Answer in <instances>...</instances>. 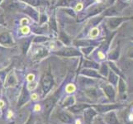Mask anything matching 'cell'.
Masks as SVG:
<instances>
[{
    "label": "cell",
    "instance_id": "obj_17",
    "mask_svg": "<svg viewBox=\"0 0 133 124\" xmlns=\"http://www.w3.org/2000/svg\"><path fill=\"white\" fill-rule=\"evenodd\" d=\"M17 78L14 75H13L12 74H10L8 76L5 84H6L7 86H14L17 84Z\"/></svg>",
    "mask_w": 133,
    "mask_h": 124
},
{
    "label": "cell",
    "instance_id": "obj_23",
    "mask_svg": "<svg viewBox=\"0 0 133 124\" xmlns=\"http://www.w3.org/2000/svg\"><path fill=\"white\" fill-rule=\"evenodd\" d=\"M21 31H22V34H28V33L30 32V28H29V27L24 26V27L21 29Z\"/></svg>",
    "mask_w": 133,
    "mask_h": 124
},
{
    "label": "cell",
    "instance_id": "obj_32",
    "mask_svg": "<svg viewBox=\"0 0 133 124\" xmlns=\"http://www.w3.org/2000/svg\"><path fill=\"white\" fill-rule=\"evenodd\" d=\"M75 124H82V122L80 119H77V120L75 121Z\"/></svg>",
    "mask_w": 133,
    "mask_h": 124
},
{
    "label": "cell",
    "instance_id": "obj_31",
    "mask_svg": "<svg viewBox=\"0 0 133 124\" xmlns=\"http://www.w3.org/2000/svg\"><path fill=\"white\" fill-rule=\"evenodd\" d=\"M3 106H4V102L3 100H0V108H3Z\"/></svg>",
    "mask_w": 133,
    "mask_h": 124
},
{
    "label": "cell",
    "instance_id": "obj_12",
    "mask_svg": "<svg viewBox=\"0 0 133 124\" xmlns=\"http://www.w3.org/2000/svg\"><path fill=\"white\" fill-rule=\"evenodd\" d=\"M58 118L61 120L62 122L65 124H70L73 121V118L70 115H69L66 113H59L58 114Z\"/></svg>",
    "mask_w": 133,
    "mask_h": 124
},
{
    "label": "cell",
    "instance_id": "obj_7",
    "mask_svg": "<svg viewBox=\"0 0 133 124\" xmlns=\"http://www.w3.org/2000/svg\"><path fill=\"white\" fill-rule=\"evenodd\" d=\"M103 91L104 93L106 94V95L108 96V98L110 99L113 101L114 99H115V97H116V92H115V89H114V88L112 86V85H109V84H106L104 85L103 87Z\"/></svg>",
    "mask_w": 133,
    "mask_h": 124
},
{
    "label": "cell",
    "instance_id": "obj_2",
    "mask_svg": "<svg viewBox=\"0 0 133 124\" xmlns=\"http://www.w3.org/2000/svg\"><path fill=\"white\" fill-rule=\"evenodd\" d=\"M122 105L120 104H102V105H94V108L96 111L101 113H106L109 111H112L116 108H120Z\"/></svg>",
    "mask_w": 133,
    "mask_h": 124
},
{
    "label": "cell",
    "instance_id": "obj_8",
    "mask_svg": "<svg viewBox=\"0 0 133 124\" xmlns=\"http://www.w3.org/2000/svg\"><path fill=\"white\" fill-rule=\"evenodd\" d=\"M89 104H85V103H79V104H75V105H72L71 107H70L68 109L69 111L71 112L72 113H80L81 111H83L84 109L89 108Z\"/></svg>",
    "mask_w": 133,
    "mask_h": 124
},
{
    "label": "cell",
    "instance_id": "obj_29",
    "mask_svg": "<svg viewBox=\"0 0 133 124\" xmlns=\"http://www.w3.org/2000/svg\"><path fill=\"white\" fill-rule=\"evenodd\" d=\"M98 58H99V59H101V60L105 59V55H104L102 51H98Z\"/></svg>",
    "mask_w": 133,
    "mask_h": 124
},
{
    "label": "cell",
    "instance_id": "obj_25",
    "mask_svg": "<svg viewBox=\"0 0 133 124\" xmlns=\"http://www.w3.org/2000/svg\"><path fill=\"white\" fill-rule=\"evenodd\" d=\"M41 109H42V106H41V104H39V103H36L33 106V110H34V112H36V113L40 112Z\"/></svg>",
    "mask_w": 133,
    "mask_h": 124
},
{
    "label": "cell",
    "instance_id": "obj_14",
    "mask_svg": "<svg viewBox=\"0 0 133 124\" xmlns=\"http://www.w3.org/2000/svg\"><path fill=\"white\" fill-rule=\"evenodd\" d=\"M117 84H118V92L119 94L121 95L122 94H125L126 91H127V85L125 84L124 80H123V78H119L118 82H117Z\"/></svg>",
    "mask_w": 133,
    "mask_h": 124
},
{
    "label": "cell",
    "instance_id": "obj_28",
    "mask_svg": "<svg viewBox=\"0 0 133 124\" xmlns=\"http://www.w3.org/2000/svg\"><path fill=\"white\" fill-rule=\"evenodd\" d=\"M86 66H89V67H93V68H98L99 66H98L97 64H94V63H87L86 62Z\"/></svg>",
    "mask_w": 133,
    "mask_h": 124
},
{
    "label": "cell",
    "instance_id": "obj_21",
    "mask_svg": "<svg viewBox=\"0 0 133 124\" xmlns=\"http://www.w3.org/2000/svg\"><path fill=\"white\" fill-rule=\"evenodd\" d=\"M98 33H99V31H98V28H93L91 30V31H90V33H89V35H90V36L91 37H96L98 35Z\"/></svg>",
    "mask_w": 133,
    "mask_h": 124
},
{
    "label": "cell",
    "instance_id": "obj_15",
    "mask_svg": "<svg viewBox=\"0 0 133 124\" xmlns=\"http://www.w3.org/2000/svg\"><path fill=\"white\" fill-rule=\"evenodd\" d=\"M118 80H119V77L118 75L116 74V73H114L113 71H111L108 74V80L109 82L111 83L112 85H117V82H118Z\"/></svg>",
    "mask_w": 133,
    "mask_h": 124
},
{
    "label": "cell",
    "instance_id": "obj_10",
    "mask_svg": "<svg viewBox=\"0 0 133 124\" xmlns=\"http://www.w3.org/2000/svg\"><path fill=\"white\" fill-rule=\"evenodd\" d=\"M84 94L87 95V97H89L91 100L95 101L98 99V91L94 88L89 87V88L86 89L84 90Z\"/></svg>",
    "mask_w": 133,
    "mask_h": 124
},
{
    "label": "cell",
    "instance_id": "obj_27",
    "mask_svg": "<svg viewBox=\"0 0 133 124\" xmlns=\"http://www.w3.org/2000/svg\"><path fill=\"white\" fill-rule=\"evenodd\" d=\"M30 98H31V99L32 100V101H36V100H38L39 99V95L36 94V93H33L30 96Z\"/></svg>",
    "mask_w": 133,
    "mask_h": 124
},
{
    "label": "cell",
    "instance_id": "obj_30",
    "mask_svg": "<svg viewBox=\"0 0 133 124\" xmlns=\"http://www.w3.org/2000/svg\"><path fill=\"white\" fill-rule=\"evenodd\" d=\"M82 8H83V4H82V3H79V4H77V6L75 8V10L76 11H80Z\"/></svg>",
    "mask_w": 133,
    "mask_h": 124
},
{
    "label": "cell",
    "instance_id": "obj_11",
    "mask_svg": "<svg viewBox=\"0 0 133 124\" xmlns=\"http://www.w3.org/2000/svg\"><path fill=\"white\" fill-rule=\"evenodd\" d=\"M78 83L81 87H87V86H91L94 84H96V81L94 80H91L89 78H84V77H80L78 80Z\"/></svg>",
    "mask_w": 133,
    "mask_h": 124
},
{
    "label": "cell",
    "instance_id": "obj_18",
    "mask_svg": "<svg viewBox=\"0 0 133 124\" xmlns=\"http://www.w3.org/2000/svg\"><path fill=\"white\" fill-rule=\"evenodd\" d=\"M59 54L63 55V56H75L78 53L75 51V50H72V49H66L65 50H63Z\"/></svg>",
    "mask_w": 133,
    "mask_h": 124
},
{
    "label": "cell",
    "instance_id": "obj_5",
    "mask_svg": "<svg viewBox=\"0 0 133 124\" xmlns=\"http://www.w3.org/2000/svg\"><path fill=\"white\" fill-rule=\"evenodd\" d=\"M103 119L108 124H120V122H119L117 119V117L116 115V113L114 112L113 110L112 112L106 113V114L104 115Z\"/></svg>",
    "mask_w": 133,
    "mask_h": 124
},
{
    "label": "cell",
    "instance_id": "obj_16",
    "mask_svg": "<svg viewBox=\"0 0 133 124\" xmlns=\"http://www.w3.org/2000/svg\"><path fill=\"white\" fill-rule=\"evenodd\" d=\"M75 103V99L74 96H69V97L65 98V99L63 102V107H71L72 105H74Z\"/></svg>",
    "mask_w": 133,
    "mask_h": 124
},
{
    "label": "cell",
    "instance_id": "obj_6",
    "mask_svg": "<svg viewBox=\"0 0 133 124\" xmlns=\"http://www.w3.org/2000/svg\"><path fill=\"white\" fill-rule=\"evenodd\" d=\"M30 99V94L29 92L27 90V89H26L25 87L22 89V92L19 97V99H18V103H17V106L18 107H22L28 101V99Z\"/></svg>",
    "mask_w": 133,
    "mask_h": 124
},
{
    "label": "cell",
    "instance_id": "obj_13",
    "mask_svg": "<svg viewBox=\"0 0 133 124\" xmlns=\"http://www.w3.org/2000/svg\"><path fill=\"white\" fill-rule=\"evenodd\" d=\"M82 74L86 75V76H89L92 78H97V79H102V76L100 75V74L97 71H95L94 70H84L82 71Z\"/></svg>",
    "mask_w": 133,
    "mask_h": 124
},
{
    "label": "cell",
    "instance_id": "obj_3",
    "mask_svg": "<svg viewBox=\"0 0 133 124\" xmlns=\"http://www.w3.org/2000/svg\"><path fill=\"white\" fill-rule=\"evenodd\" d=\"M97 115V112L94 108H87L84 112V119L86 124H91L93 118Z\"/></svg>",
    "mask_w": 133,
    "mask_h": 124
},
{
    "label": "cell",
    "instance_id": "obj_24",
    "mask_svg": "<svg viewBox=\"0 0 133 124\" xmlns=\"http://www.w3.org/2000/svg\"><path fill=\"white\" fill-rule=\"evenodd\" d=\"M36 83H34V82H31L30 84H28V86H27V90H34L36 89Z\"/></svg>",
    "mask_w": 133,
    "mask_h": 124
},
{
    "label": "cell",
    "instance_id": "obj_22",
    "mask_svg": "<svg viewBox=\"0 0 133 124\" xmlns=\"http://www.w3.org/2000/svg\"><path fill=\"white\" fill-rule=\"evenodd\" d=\"M9 41H10V39H9L8 35H3V36H1V37H0V41H1V42L3 43V44L9 42Z\"/></svg>",
    "mask_w": 133,
    "mask_h": 124
},
{
    "label": "cell",
    "instance_id": "obj_19",
    "mask_svg": "<svg viewBox=\"0 0 133 124\" xmlns=\"http://www.w3.org/2000/svg\"><path fill=\"white\" fill-rule=\"evenodd\" d=\"M76 90V87L74 84H68L65 87V91L68 94H72Z\"/></svg>",
    "mask_w": 133,
    "mask_h": 124
},
{
    "label": "cell",
    "instance_id": "obj_1",
    "mask_svg": "<svg viewBox=\"0 0 133 124\" xmlns=\"http://www.w3.org/2000/svg\"><path fill=\"white\" fill-rule=\"evenodd\" d=\"M42 86L45 94H48L53 86V78L50 73H45L42 79Z\"/></svg>",
    "mask_w": 133,
    "mask_h": 124
},
{
    "label": "cell",
    "instance_id": "obj_9",
    "mask_svg": "<svg viewBox=\"0 0 133 124\" xmlns=\"http://www.w3.org/2000/svg\"><path fill=\"white\" fill-rule=\"evenodd\" d=\"M29 117V112L27 110H22L19 113L16 119V124H24Z\"/></svg>",
    "mask_w": 133,
    "mask_h": 124
},
{
    "label": "cell",
    "instance_id": "obj_20",
    "mask_svg": "<svg viewBox=\"0 0 133 124\" xmlns=\"http://www.w3.org/2000/svg\"><path fill=\"white\" fill-rule=\"evenodd\" d=\"M103 75V76H107L108 75V69L107 66L103 65L102 66V68H101V70H100V75Z\"/></svg>",
    "mask_w": 133,
    "mask_h": 124
},
{
    "label": "cell",
    "instance_id": "obj_26",
    "mask_svg": "<svg viewBox=\"0 0 133 124\" xmlns=\"http://www.w3.org/2000/svg\"><path fill=\"white\" fill-rule=\"evenodd\" d=\"M35 80V75L33 74H29V75H27L26 76V80L27 81H29V82H33Z\"/></svg>",
    "mask_w": 133,
    "mask_h": 124
},
{
    "label": "cell",
    "instance_id": "obj_4",
    "mask_svg": "<svg viewBox=\"0 0 133 124\" xmlns=\"http://www.w3.org/2000/svg\"><path fill=\"white\" fill-rule=\"evenodd\" d=\"M55 99L54 98H49L47 99H45L44 102H43V105H44V115L45 117L48 118L50 112L54 107V104H55Z\"/></svg>",
    "mask_w": 133,
    "mask_h": 124
}]
</instances>
